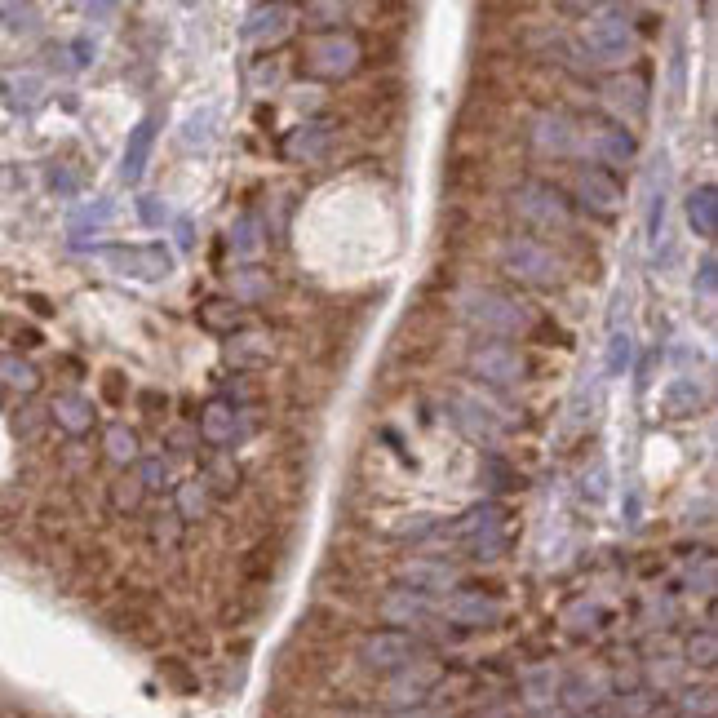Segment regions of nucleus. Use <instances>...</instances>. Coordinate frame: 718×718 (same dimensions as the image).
I'll return each instance as SVG.
<instances>
[{
    "mask_svg": "<svg viewBox=\"0 0 718 718\" xmlns=\"http://www.w3.org/2000/svg\"><path fill=\"white\" fill-rule=\"evenodd\" d=\"M461 320L475 324L479 333L492 337H515L532 324L528 306L519 302L515 293H501V289H470L461 293Z\"/></svg>",
    "mask_w": 718,
    "mask_h": 718,
    "instance_id": "nucleus-1",
    "label": "nucleus"
},
{
    "mask_svg": "<svg viewBox=\"0 0 718 718\" xmlns=\"http://www.w3.org/2000/svg\"><path fill=\"white\" fill-rule=\"evenodd\" d=\"M501 266L528 289H555L563 280V262L555 258V249H546L541 240H528V235H510L506 249H501Z\"/></svg>",
    "mask_w": 718,
    "mask_h": 718,
    "instance_id": "nucleus-2",
    "label": "nucleus"
},
{
    "mask_svg": "<svg viewBox=\"0 0 718 718\" xmlns=\"http://www.w3.org/2000/svg\"><path fill=\"white\" fill-rule=\"evenodd\" d=\"M515 213H519V222L541 227V231H568L572 227L568 200H563L550 182H523L515 191Z\"/></svg>",
    "mask_w": 718,
    "mask_h": 718,
    "instance_id": "nucleus-3",
    "label": "nucleus"
},
{
    "mask_svg": "<svg viewBox=\"0 0 718 718\" xmlns=\"http://www.w3.org/2000/svg\"><path fill=\"white\" fill-rule=\"evenodd\" d=\"M466 368L488 386H515V382H523V373H528V359L510 342H479L475 351L466 355Z\"/></svg>",
    "mask_w": 718,
    "mask_h": 718,
    "instance_id": "nucleus-4",
    "label": "nucleus"
},
{
    "mask_svg": "<svg viewBox=\"0 0 718 718\" xmlns=\"http://www.w3.org/2000/svg\"><path fill=\"white\" fill-rule=\"evenodd\" d=\"M359 661H364L368 670H404V665L422 661V643L404 630H382L359 643Z\"/></svg>",
    "mask_w": 718,
    "mask_h": 718,
    "instance_id": "nucleus-5",
    "label": "nucleus"
},
{
    "mask_svg": "<svg viewBox=\"0 0 718 718\" xmlns=\"http://www.w3.org/2000/svg\"><path fill=\"white\" fill-rule=\"evenodd\" d=\"M306 63L315 76H351L359 67V45L351 36H315L306 45Z\"/></svg>",
    "mask_w": 718,
    "mask_h": 718,
    "instance_id": "nucleus-6",
    "label": "nucleus"
},
{
    "mask_svg": "<svg viewBox=\"0 0 718 718\" xmlns=\"http://www.w3.org/2000/svg\"><path fill=\"white\" fill-rule=\"evenodd\" d=\"M444 617L453 625H466V630H484V625H497L506 617V608L497 599H484L479 590H461L444 603Z\"/></svg>",
    "mask_w": 718,
    "mask_h": 718,
    "instance_id": "nucleus-7",
    "label": "nucleus"
},
{
    "mask_svg": "<svg viewBox=\"0 0 718 718\" xmlns=\"http://www.w3.org/2000/svg\"><path fill=\"white\" fill-rule=\"evenodd\" d=\"M577 191H581V204H586L590 213H599V218H612V213L621 209V182L612 178V173H603V169H586L581 173V182H577Z\"/></svg>",
    "mask_w": 718,
    "mask_h": 718,
    "instance_id": "nucleus-8",
    "label": "nucleus"
},
{
    "mask_svg": "<svg viewBox=\"0 0 718 718\" xmlns=\"http://www.w3.org/2000/svg\"><path fill=\"white\" fill-rule=\"evenodd\" d=\"M377 612H382V621H391V625H426L430 621V599L426 594H417V590H391L382 603H377Z\"/></svg>",
    "mask_w": 718,
    "mask_h": 718,
    "instance_id": "nucleus-9",
    "label": "nucleus"
},
{
    "mask_svg": "<svg viewBox=\"0 0 718 718\" xmlns=\"http://www.w3.org/2000/svg\"><path fill=\"white\" fill-rule=\"evenodd\" d=\"M532 142H537V151H546V156H568V151L577 147V129H572V120L563 116V111H541L537 129H532Z\"/></svg>",
    "mask_w": 718,
    "mask_h": 718,
    "instance_id": "nucleus-10",
    "label": "nucleus"
},
{
    "mask_svg": "<svg viewBox=\"0 0 718 718\" xmlns=\"http://www.w3.org/2000/svg\"><path fill=\"white\" fill-rule=\"evenodd\" d=\"M196 320H200V328H209V333H218V337H235V328L244 324V306L227 302V297H209V302H200Z\"/></svg>",
    "mask_w": 718,
    "mask_h": 718,
    "instance_id": "nucleus-11",
    "label": "nucleus"
},
{
    "mask_svg": "<svg viewBox=\"0 0 718 718\" xmlns=\"http://www.w3.org/2000/svg\"><path fill=\"white\" fill-rule=\"evenodd\" d=\"M49 413H54V422L67 430V435H85L89 426H94V404L80 395H58L54 404H49Z\"/></svg>",
    "mask_w": 718,
    "mask_h": 718,
    "instance_id": "nucleus-12",
    "label": "nucleus"
},
{
    "mask_svg": "<svg viewBox=\"0 0 718 718\" xmlns=\"http://www.w3.org/2000/svg\"><path fill=\"white\" fill-rule=\"evenodd\" d=\"M590 49H594V54H603V63H617V58H625V23H612V18L594 23L590 27Z\"/></svg>",
    "mask_w": 718,
    "mask_h": 718,
    "instance_id": "nucleus-13",
    "label": "nucleus"
},
{
    "mask_svg": "<svg viewBox=\"0 0 718 718\" xmlns=\"http://www.w3.org/2000/svg\"><path fill=\"white\" fill-rule=\"evenodd\" d=\"M0 382H5L9 391L32 395L40 386V373H36V364H27L23 355H0Z\"/></svg>",
    "mask_w": 718,
    "mask_h": 718,
    "instance_id": "nucleus-14",
    "label": "nucleus"
},
{
    "mask_svg": "<svg viewBox=\"0 0 718 718\" xmlns=\"http://www.w3.org/2000/svg\"><path fill=\"white\" fill-rule=\"evenodd\" d=\"M599 156H603V164H612V169H625V164L634 160V138L625 129H603L599 133Z\"/></svg>",
    "mask_w": 718,
    "mask_h": 718,
    "instance_id": "nucleus-15",
    "label": "nucleus"
},
{
    "mask_svg": "<svg viewBox=\"0 0 718 718\" xmlns=\"http://www.w3.org/2000/svg\"><path fill=\"white\" fill-rule=\"evenodd\" d=\"M603 94H608V107H617V111H625V102H630V116H639L643 111V85L639 80H608L603 85Z\"/></svg>",
    "mask_w": 718,
    "mask_h": 718,
    "instance_id": "nucleus-16",
    "label": "nucleus"
},
{
    "mask_svg": "<svg viewBox=\"0 0 718 718\" xmlns=\"http://www.w3.org/2000/svg\"><path fill=\"white\" fill-rule=\"evenodd\" d=\"M142 497H147V488L138 484V475H125V479H116V484H111V506H116L120 515H138Z\"/></svg>",
    "mask_w": 718,
    "mask_h": 718,
    "instance_id": "nucleus-17",
    "label": "nucleus"
},
{
    "mask_svg": "<svg viewBox=\"0 0 718 718\" xmlns=\"http://www.w3.org/2000/svg\"><path fill=\"white\" fill-rule=\"evenodd\" d=\"M235 422H240V417H235L231 408H209V413H204V439H213V444H231Z\"/></svg>",
    "mask_w": 718,
    "mask_h": 718,
    "instance_id": "nucleus-18",
    "label": "nucleus"
},
{
    "mask_svg": "<svg viewBox=\"0 0 718 718\" xmlns=\"http://www.w3.org/2000/svg\"><path fill=\"white\" fill-rule=\"evenodd\" d=\"M107 457L120 461V466H129V461H138V435L125 426H111L107 430Z\"/></svg>",
    "mask_w": 718,
    "mask_h": 718,
    "instance_id": "nucleus-19",
    "label": "nucleus"
},
{
    "mask_svg": "<svg viewBox=\"0 0 718 718\" xmlns=\"http://www.w3.org/2000/svg\"><path fill=\"white\" fill-rule=\"evenodd\" d=\"M674 714H701V718H710L714 714V692L710 687H687V692L679 696V710Z\"/></svg>",
    "mask_w": 718,
    "mask_h": 718,
    "instance_id": "nucleus-20",
    "label": "nucleus"
},
{
    "mask_svg": "<svg viewBox=\"0 0 718 718\" xmlns=\"http://www.w3.org/2000/svg\"><path fill=\"white\" fill-rule=\"evenodd\" d=\"M258 337H244V346H227V364L235 368H253V364H262L266 355H271V346H253Z\"/></svg>",
    "mask_w": 718,
    "mask_h": 718,
    "instance_id": "nucleus-21",
    "label": "nucleus"
},
{
    "mask_svg": "<svg viewBox=\"0 0 718 718\" xmlns=\"http://www.w3.org/2000/svg\"><path fill=\"white\" fill-rule=\"evenodd\" d=\"M271 568H275V546H271V541H262V546L244 559V577L266 581V577H271Z\"/></svg>",
    "mask_w": 718,
    "mask_h": 718,
    "instance_id": "nucleus-22",
    "label": "nucleus"
},
{
    "mask_svg": "<svg viewBox=\"0 0 718 718\" xmlns=\"http://www.w3.org/2000/svg\"><path fill=\"white\" fill-rule=\"evenodd\" d=\"M178 532H182L178 510H173V515H156V519H151V541H156V546H173V541H178Z\"/></svg>",
    "mask_w": 718,
    "mask_h": 718,
    "instance_id": "nucleus-23",
    "label": "nucleus"
},
{
    "mask_svg": "<svg viewBox=\"0 0 718 718\" xmlns=\"http://www.w3.org/2000/svg\"><path fill=\"white\" fill-rule=\"evenodd\" d=\"M687 213H692V222L701 218V231H714V191L710 187L696 191L692 204H687Z\"/></svg>",
    "mask_w": 718,
    "mask_h": 718,
    "instance_id": "nucleus-24",
    "label": "nucleus"
},
{
    "mask_svg": "<svg viewBox=\"0 0 718 718\" xmlns=\"http://www.w3.org/2000/svg\"><path fill=\"white\" fill-rule=\"evenodd\" d=\"M204 506H209V488H204L200 479H196V484L182 488V515H178V519H196V510L204 515Z\"/></svg>",
    "mask_w": 718,
    "mask_h": 718,
    "instance_id": "nucleus-25",
    "label": "nucleus"
},
{
    "mask_svg": "<svg viewBox=\"0 0 718 718\" xmlns=\"http://www.w3.org/2000/svg\"><path fill=\"white\" fill-rule=\"evenodd\" d=\"M204 479H213V484H209L213 492H231V488H235V479H240V470H231L227 461H213L209 475H204Z\"/></svg>",
    "mask_w": 718,
    "mask_h": 718,
    "instance_id": "nucleus-26",
    "label": "nucleus"
},
{
    "mask_svg": "<svg viewBox=\"0 0 718 718\" xmlns=\"http://www.w3.org/2000/svg\"><path fill=\"white\" fill-rule=\"evenodd\" d=\"M687 656H692V665H714V634H701V639L687 643Z\"/></svg>",
    "mask_w": 718,
    "mask_h": 718,
    "instance_id": "nucleus-27",
    "label": "nucleus"
},
{
    "mask_svg": "<svg viewBox=\"0 0 718 718\" xmlns=\"http://www.w3.org/2000/svg\"><path fill=\"white\" fill-rule=\"evenodd\" d=\"M687 399H696V386H692V382H679V386L670 391V413H674V417H687Z\"/></svg>",
    "mask_w": 718,
    "mask_h": 718,
    "instance_id": "nucleus-28",
    "label": "nucleus"
},
{
    "mask_svg": "<svg viewBox=\"0 0 718 718\" xmlns=\"http://www.w3.org/2000/svg\"><path fill=\"white\" fill-rule=\"evenodd\" d=\"M612 342H617V346H612V359H608V364H612V373H617L625 359H630V337H621V333H617Z\"/></svg>",
    "mask_w": 718,
    "mask_h": 718,
    "instance_id": "nucleus-29",
    "label": "nucleus"
},
{
    "mask_svg": "<svg viewBox=\"0 0 718 718\" xmlns=\"http://www.w3.org/2000/svg\"><path fill=\"white\" fill-rule=\"evenodd\" d=\"M142 408H147V417H160V408H169V395L147 391V395H142Z\"/></svg>",
    "mask_w": 718,
    "mask_h": 718,
    "instance_id": "nucleus-30",
    "label": "nucleus"
},
{
    "mask_svg": "<svg viewBox=\"0 0 718 718\" xmlns=\"http://www.w3.org/2000/svg\"><path fill=\"white\" fill-rule=\"evenodd\" d=\"M386 718H444V710H422V705H408V710H391Z\"/></svg>",
    "mask_w": 718,
    "mask_h": 718,
    "instance_id": "nucleus-31",
    "label": "nucleus"
}]
</instances>
